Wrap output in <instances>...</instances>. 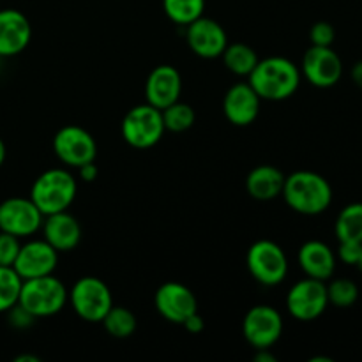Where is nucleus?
<instances>
[{
	"mask_svg": "<svg viewBox=\"0 0 362 362\" xmlns=\"http://www.w3.org/2000/svg\"><path fill=\"white\" fill-rule=\"evenodd\" d=\"M356 267H359V271L362 272V246H361V255H359V262H357Z\"/></svg>",
	"mask_w": 362,
	"mask_h": 362,
	"instance_id": "obj_40",
	"label": "nucleus"
},
{
	"mask_svg": "<svg viewBox=\"0 0 362 362\" xmlns=\"http://www.w3.org/2000/svg\"><path fill=\"white\" fill-rule=\"evenodd\" d=\"M53 152L64 165L80 168L95 161L98 144L87 129L80 126H64L53 136Z\"/></svg>",
	"mask_w": 362,
	"mask_h": 362,
	"instance_id": "obj_9",
	"label": "nucleus"
},
{
	"mask_svg": "<svg viewBox=\"0 0 362 362\" xmlns=\"http://www.w3.org/2000/svg\"><path fill=\"white\" fill-rule=\"evenodd\" d=\"M310 39L313 46H332L336 39V30L327 21H317L310 30Z\"/></svg>",
	"mask_w": 362,
	"mask_h": 362,
	"instance_id": "obj_30",
	"label": "nucleus"
},
{
	"mask_svg": "<svg viewBox=\"0 0 362 362\" xmlns=\"http://www.w3.org/2000/svg\"><path fill=\"white\" fill-rule=\"evenodd\" d=\"M223 62H225L226 69L232 71L237 76H250L251 71L258 64V55L251 46L244 45V42H233V45H226L225 52H223Z\"/></svg>",
	"mask_w": 362,
	"mask_h": 362,
	"instance_id": "obj_22",
	"label": "nucleus"
},
{
	"mask_svg": "<svg viewBox=\"0 0 362 362\" xmlns=\"http://www.w3.org/2000/svg\"><path fill=\"white\" fill-rule=\"evenodd\" d=\"M42 221L45 216L30 198L13 197L0 204V232L23 239L39 232Z\"/></svg>",
	"mask_w": 362,
	"mask_h": 362,
	"instance_id": "obj_11",
	"label": "nucleus"
},
{
	"mask_svg": "<svg viewBox=\"0 0 362 362\" xmlns=\"http://www.w3.org/2000/svg\"><path fill=\"white\" fill-rule=\"evenodd\" d=\"M182 325L187 332H191V334H200V332L205 329V320L198 315L197 311V313L189 315V317L182 322Z\"/></svg>",
	"mask_w": 362,
	"mask_h": 362,
	"instance_id": "obj_33",
	"label": "nucleus"
},
{
	"mask_svg": "<svg viewBox=\"0 0 362 362\" xmlns=\"http://www.w3.org/2000/svg\"><path fill=\"white\" fill-rule=\"evenodd\" d=\"M180 92H182V76L177 67L168 64L154 67L145 81V99L148 105L159 110H165L166 106L179 101Z\"/></svg>",
	"mask_w": 362,
	"mask_h": 362,
	"instance_id": "obj_16",
	"label": "nucleus"
},
{
	"mask_svg": "<svg viewBox=\"0 0 362 362\" xmlns=\"http://www.w3.org/2000/svg\"><path fill=\"white\" fill-rule=\"evenodd\" d=\"M300 74L318 88L334 87L343 74V62L331 46H313L304 53Z\"/></svg>",
	"mask_w": 362,
	"mask_h": 362,
	"instance_id": "obj_12",
	"label": "nucleus"
},
{
	"mask_svg": "<svg viewBox=\"0 0 362 362\" xmlns=\"http://www.w3.org/2000/svg\"><path fill=\"white\" fill-rule=\"evenodd\" d=\"M120 131H122V138L126 140V144L133 148L145 151V148L154 147L156 144H159L166 131L161 110L148 103L134 106L124 115Z\"/></svg>",
	"mask_w": 362,
	"mask_h": 362,
	"instance_id": "obj_6",
	"label": "nucleus"
},
{
	"mask_svg": "<svg viewBox=\"0 0 362 362\" xmlns=\"http://www.w3.org/2000/svg\"><path fill=\"white\" fill-rule=\"evenodd\" d=\"M21 283L23 279L18 276L13 267L0 265V313H6L18 303Z\"/></svg>",
	"mask_w": 362,
	"mask_h": 362,
	"instance_id": "obj_27",
	"label": "nucleus"
},
{
	"mask_svg": "<svg viewBox=\"0 0 362 362\" xmlns=\"http://www.w3.org/2000/svg\"><path fill=\"white\" fill-rule=\"evenodd\" d=\"M101 324L110 336L117 339H126L134 334L138 322L133 311L127 310V308L112 306L101 320Z\"/></svg>",
	"mask_w": 362,
	"mask_h": 362,
	"instance_id": "obj_23",
	"label": "nucleus"
},
{
	"mask_svg": "<svg viewBox=\"0 0 362 362\" xmlns=\"http://www.w3.org/2000/svg\"><path fill=\"white\" fill-rule=\"evenodd\" d=\"M163 9L173 23L186 27L204 16L205 0H163Z\"/></svg>",
	"mask_w": 362,
	"mask_h": 362,
	"instance_id": "obj_25",
	"label": "nucleus"
},
{
	"mask_svg": "<svg viewBox=\"0 0 362 362\" xmlns=\"http://www.w3.org/2000/svg\"><path fill=\"white\" fill-rule=\"evenodd\" d=\"M285 173L272 165H258L247 173L246 191L251 198L260 202L274 200L281 194Z\"/></svg>",
	"mask_w": 362,
	"mask_h": 362,
	"instance_id": "obj_21",
	"label": "nucleus"
},
{
	"mask_svg": "<svg viewBox=\"0 0 362 362\" xmlns=\"http://www.w3.org/2000/svg\"><path fill=\"white\" fill-rule=\"evenodd\" d=\"M76 179L64 168H49L34 180L30 187V200L42 216L67 211L76 198Z\"/></svg>",
	"mask_w": 362,
	"mask_h": 362,
	"instance_id": "obj_3",
	"label": "nucleus"
},
{
	"mask_svg": "<svg viewBox=\"0 0 362 362\" xmlns=\"http://www.w3.org/2000/svg\"><path fill=\"white\" fill-rule=\"evenodd\" d=\"M246 265L255 281L264 286H276L285 281L288 274V258L274 240L262 239L250 246Z\"/></svg>",
	"mask_w": 362,
	"mask_h": 362,
	"instance_id": "obj_7",
	"label": "nucleus"
},
{
	"mask_svg": "<svg viewBox=\"0 0 362 362\" xmlns=\"http://www.w3.org/2000/svg\"><path fill=\"white\" fill-rule=\"evenodd\" d=\"M161 115L165 129L170 131V133H184L197 120V113H194L193 106L182 103L180 99L173 103V105L166 106L165 110H161Z\"/></svg>",
	"mask_w": 362,
	"mask_h": 362,
	"instance_id": "obj_26",
	"label": "nucleus"
},
{
	"mask_svg": "<svg viewBox=\"0 0 362 362\" xmlns=\"http://www.w3.org/2000/svg\"><path fill=\"white\" fill-rule=\"evenodd\" d=\"M67 293L66 285L53 274L23 279L18 304L39 320L62 311L67 304Z\"/></svg>",
	"mask_w": 362,
	"mask_h": 362,
	"instance_id": "obj_4",
	"label": "nucleus"
},
{
	"mask_svg": "<svg viewBox=\"0 0 362 362\" xmlns=\"http://www.w3.org/2000/svg\"><path fill=\"white\" fill-rule=\"evenodd\" d=\"M300 269L308 278L329 281L336 271V255L322 240H308L297 255Z\"/></svg>",
	"mask_w": 362,
	"mask_h": 362,
	"instance_id": "obj_20",
	"label": "nucleus"
},
{
	"mask_svg": "<svg viewBox=\"0 0 362 362\" xmlns=\"http://www.w3.org/2000/svg\"><path fill=\"white\" fill-rule=\"evenodd\" d=\"M20 237L0 232V265L13 267L14 260L18 257V251H20Z\"/></svg>",
	"mask_w": 362,
	"mask_h": 362,
	"instance_id": "obj_29",
	"label": "nucleus"
},
{
	"mask_svg": "<svg viewBox=\"0 0 362 362\" xmlns=\"http://www.w3.org/2000/svg\"><path fill=\"white\" fill-rule=\"evenodd\" d=\"M260 95L250 83H235L223 98V113L226 120L237 127L250 126L260 113Z\"/></svg>",
	"mask_w": 362,
	"mask_h": 362,
	"instance_id": "obj_17",
	"label": "nucleus"
},
{
	"mask_svg": "<svg viewBox=\"0 0 362 362\" xmlns=\"http://www.w3.org/2000/svg\"><path fill=\"white\" fill-rule=\"evenodd\" d=\"M57 264H59V251L49 246L45 239H34L21 244L13 269L21 279H32L53 274Z\"/></svg>",
	"mask_w": 362,
	"mask_h": 362,
	"instance_id": "obj_13",
	"label": "nucleus"
},
{
	"mask_svg": "<svg viewBox=\"0 0 362 362\" xmlns=\"http://www.w3.org/2000/svg\"><path fill=\"white\" fill-rule=\"evenodd\" d=\"M281 197L292 211L304 216H318L331 205L332 187L320 173L299 170L285 177Z\"/></svg>",
	"mask_w": 362,
	"mask_h": 362,
	"instance_id": "obj_2",
	"label": "nucleus"
},
{
	"mask_svg": "<svg viewBox=\"0 0 362 362\" xmlns=\"http://www.w3.org/2000/svg\"><path fill=\"white\" fill-rule=\"evenodd\" d=\"M30 39V21L21 11L0 9V59L20 55Z\"/></svg>",
	"mask_w": 362,
	"mask_h": 362,
	"instance_id": "obj_18",
	"label": "nucleus"
},
{
	"mask_svg": "<svg viewBox=\"0 0 362 362\" xmlns=\"http://www.w3.org/2000/svg\"><path fill=\"white\" fill-rule=\"evenodd\" d=\"M71 308L74 313L85 322L95 324L105 318L110 308L113 306V297L110 292L108 285L103 279L94 278V276H85L80 278L67 293Z\"/></svg>",
	"mask_w": 362,
	"mask_h": 362,
	"instance_id": "obj_5",
	"label": "nucleus"
},
{
	"mask_svg": "<svg viewBox=\"0 0 362 362\" xmlns=\"http://www.w3.org/2000/svg\"><path fill=\"white\" fill-rule=\"evenodd\" d=\"M41 228L46 243L55 247L59 253L73 251L81 243L80 223L67 211L45 216Z\"/></svg>",
	"mask_w": 362,
	"mask_h": 362,
	"instance_id": "obj_19",
	"label": "nucleus"
},
{
	"mask_svg": "<svg viewBox=\"0 0 362 362\" xmlns=\"http://www.w3.org/2000/svg\"><path fill=\"white\" fill-rule=\"evenodd\" d=\"M329 304L336 308H350L359 299V286L352 279H332L327 285Z\"/></svg>",
	"mask_w": 362,
	"mask_h": 362,
	"instance_id": "obj_28",
	"label": "nucleus"
},
{
	"mask_svg": "<svg viewBox=\"0 0 362 362\" xmlns=\"http://www.w3.org/2000/svg\"><path fill=\"white\" fill-rule=\"evenodd\" d=\"M6 313H7V320H9L11 327L20 329V331L32 327V325L35 324V320H37V318H35L30 311H27L23 306H21V304H18V303L14 304L11 310H7Z\"/></svg>",
	"mask_w": 362,
	"mask_h": 362,
	"instance_id": "obj_31",
	"label": "nucleus"
},
{
	"mask_svg": "<svg viewBox=\"0 0 362 362\" xmlns=\"http://www.w3.org/2000/svg\"><path fill=\"white\" fill-rule=\"evenodd\" d=\"M336 237L343 240H362V204H350L338 214L334 225Z\"/></svg>",
	"mask_w": 362,
	"mask_h": 362,
	"instance_id": "obj_24",
	"label": "nucleus"
},
{
	"mask_svg": "<svg viewBox=\"0 0 362 362\" xmlns=\"http://www.w3.org/2000/svg\"><path fill=\"white\" fill-rule=\"evenodd\" d=\"M350 74H352L354 83H356L359 88H362V60H359V62L354 64L352 73H350Z\"/></svg>",
	"mask_w": 362,
	"mask_h": 362,
	"instance_id": "obj_36",
	"label": "nucleus"
},
{
	"mask_svg": "<svg viewBox=\"0 0 362 362\" xmlns=\"http://www.w3.org/2000/svg\"><path fill=\"white\" fill-rule=\"evenodd\" d=\"M14 362H41V359L35 356H30V354H23V356H18Z\"/></svg>",
	"mask_w": 362,
	"mask_h": 362,
	"instance_id": "obj_37",
	"label": "nucleus"
},
{
	"mask_svg": "<svg viewBox=\"0 0 362 362\" xmlns=\"http://www.w3.org/2000/svg\"><path fill=\"white\" fill-rule=\"evenodd\" d=\"M158 313L172 324L182 325L189 315L198 311V300L186 285L177 281L163 283L154 296Z\"/></svg>",
	"mask_w": 362,
	"mask_h": 362,
	"instance_id": "obj_15",
	"label": "nucleus"
},
{
	"mask_svg": "<svg viewBox=\"0 0 362 362\" xmlns=\"http://www.w3.org/2000/svg\"><path fill=\"white\" fill-rule=\"evenodd\" d=\"M186 41L191 52L202 59H218L228 45L223 25L205 16L186 25Z\"/></svg>",
	"mask_w": 362,
	"mask_h": 362,
	"instance_id": "obj_14",
	"label": "nucleus"
},
{
	"mask_svg": "<svg viewBox=\"0 0 362 362\" xmlns=\"http://www.w3.org/2000/svg\"><path fill=\"white\" fill-rule=\"evenodd\" d=\"M6 154H7L6 144H4V140L0 138V166H2L4 161H6Z\"/></svg>",
	"mask_w": 362,
	"mask_h": 362,
	"instance_id": "obj_38",
	"label": "nucleus"
},
{
	"mask_svg": "<svg viewBox=\"0 0 362 362\" xmlns=\"http://www.w3.org/2000/svg\"><path fill=\"white\" fill-rule=\"evenodd\" d=\"M327 306V285L320 279H300L286 293V310L299 322L317 320Z\"/></svg>",
	"mask_w": 362,
	"mask_h": 362,
	"instance_id": "obj_8",
	"label": "nucleus"
},
{
	"mask_svg": "<svg viewBox=\"0 0 362 362\" xmlns=\"http://www.w3.org/2000/svg\"><path fill=\"white\" fill-rule=\"evenodd\" d=\"M98 166H95V161L92 163H87V165H81L80 168H78V175H80V179L83 180V182H92V180L98 179Z\"/></svg>",
	"mask_w": 362,
	"mask_h": 362,
	"instance_id": "obj_34",
	"label": "nucleus"
},
{
	"mask_svg": "<svg viewBox=\"0 0 362 362\" xmlns=\"http://www.w3.org/2000/svg\"><path fill=\"white\" fill-rule=\"evenodd\" d=\"M362 240H343L339 243L338 247V257L343 264L346 265H357L361 255Z\"/></svg>",
	"mask_w": 362,
	"mask_h": 362,
	"instance_id": "obj_32",
	"label": "nucleus"
},
{
	"mask_svg": "<svg viewBox=\"0 0 362 362\" xmlns=\"http://www.w3.org/2000/svg\"><path fill=\"white\" fill-rule=\"evenodd\" d=\"M300 69L285 57H267L258 60L247 76V83L255 88L260 99L283 101L292 98L300 85Z\"/></svg>",
	"mask_w": 362,
	"mask_h": 362,
	"instance_id": "obj_1",
	"label": "nucleus"
},
{
	"mask_svg": "<svg viewBox=\"0 0 362 362\" xmlns=\"http://www.w3.org/2000/svg\"><path fill=\"white\" fill-rule=\"evenodd\" d=\"M253 359L255 362H276V356L271 354V349H258Z\"/></svg>",
	"mask_w": 362,
	"mask_h": 362,
	"instance_id": "obj_35",
	"label": "nucleus"
},
{
	"mask_svg": "<svg viewBox=\"0 0 362 362\" xmlns=\"http://www.w3.org/2000/svg\"><path fill=\"white\" fill-rule=\"evenodd\" d=\"M243 334L255 350L271 349L283 334L281 313L269 304L253 306L243 320Z\"/></svg>",
	"mask_w": 362,
	"mask_h": 362,
	"instance_id": "obj_10",
	"label": "nucleus"
},
{
	"mask_svg": "<svg viewBox=\"0 0 362 362\" xmlns=\"http://www.w3.org/2000/svg\"><path fill=\"white\" fill-rule=\"evenodd\" d=\"M310 362H334L331 359V357H313V359H310Z\"/></svg>",
	"mask_w": 362,
	"mask_h": 362,
	"instance_id": "obj_39",
	"label": "nucleus"
}]
</instances>
